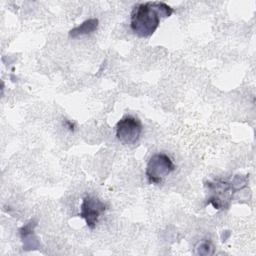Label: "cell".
<instances>
[{
	"mask_svg": "<svg viewBox=\"0 0 256 256\" xmlns=\"http://www.w3.org/2000/svg\"><path fill=\"white\" fill-rule=\"evenodd\" d=\"M197 250V254L200 255H211L214 252V248L212 246V244L209 241H202L196 248Z\"/></svg>",
	"mask_w": 256,
	"mask_h": 256,
	"instance_id": "obj_8",
	"label": "cell"
},
{
	"mask_svg": "<svg viewBox=\"0 0 256 256\" xmlns=\"http://www.w3.org/2000/svg\"><path fill=\"white\" fill-rule=\"evenodd\" d=\"M99 25V20L97 18H90L85 20L84 22H82L80 25L72 28L69 32H68V36L70 38H78L80 36H84V35H89L93 32H95L98 28Z\"/></svg>",
	"mask_w": 256,
	"mask_h": 256,
	"instance_id": "obj_7",
	"label": "cell"
},
{
	"mask_svg": "<svg viewBox=\"0 0 256 256\" xmlns=\"http://www.w3.org/2000/svg\"><path fill=\"white\" fill-rule=\"evenodd\" d=\"M106 209L107 205L99 198L92 195H86L80 205L79 216L85 220L88 228L94 229L101 214L104 213Z\"/></svg>",
	"mask_w": 256,
	"mask_h": 256,
	"instance_id": "obj_5",
	"label": "cell"
},
{
	"mask_svg": "<svg viewBox=\"0 0 256 256\" xmlns=\"http://www.w3.org/2000/svg\"><path fill=\"white\" fill-rule=\"evenodd\" d=\"M174 170L175 165L167 154L156 153L150 157L145 174L149 183L159 184Z\"/></svg>",
	"mask_w": 256,
	"mask_h": 256,
	"instance_id": "obj_3",
	"label": "cell"
},
{
	"mask_svg": "<svg viewBox=\"0 0 256 256\" xmlns=\"http://www.w3.org/2000/svg\"><path fill=\"white\" fill-rule=\"evenodd\" d=\"M36 226L37 221L35 219H31L19 229V234L23 243V249L26 251L40 248V242L34 233Z\"/></svg>",
	"mask_w": 256,
	"mask_h": 256,
	"instance_id": "obj_6",
	"label": "cell"
},
{
	"mask_svg": "<svg viewBox=\"0 0 256 256\" xmlns=\"http://www.w3.org/2000/svg\"><path fill=\"white\" fill-rule=\"evenodd\" d=\"M64 125L67 129H69L70 131H74V128H75V124L72 122V121H69L67 119L64 120Z\"/></svg>",
	"mask_w": 256,
	"mask_h": 256,
	"instance_id": "obj_9",
	"label": "cell"
},
{
	"mask_svg": "<svg viewBox=\"0 0 256 256\" xmlns=\"http://www.w3.org/2000/svg\"><path fill=\"white\" fill-rule=\"evenodd\" d=\"M207 188V204H211L217 210H224L230 207L233 194L237 191L232 181L215 180L205 184Z\"/></svg>",
	"mask_w": 256,
	"mask_h": 256,
	"instance_id": "obj_2",
	"label": "cell"
},
{
	"mask_svg": "<svg viewBox=\"0 0 256 256\" xmlns=\"http://www.w3.org/2000/svg\"><path fill=\"white\" fill-rule=\"evenodd\" d=\"M142 123L139 118L126 115L122 117L115 126L117 139L125 145L136 144L142 133Z\"/></svg>",
	"mask_w": 256,
	"mask_h": 256,
	"instance_id": "obj_4",
	"label": "cell"
},
{
	"mask_svg": "<svg viewBox=\"0 0 256 256\" xmlns=\"http://www.w3.org/2000/svg\"><path fill=\"white\" fill-rule=\"evenodd\" d=\"M174 9L162 1L136 4L131 12L130 28L140 38H148L157 30L162 18L170 17Z\"/></svg>",
	"mask_w": 256,
	"mask_h": 256,
	"instance_id": "obj_1",
	"label": "cell"
}]
</instances>
